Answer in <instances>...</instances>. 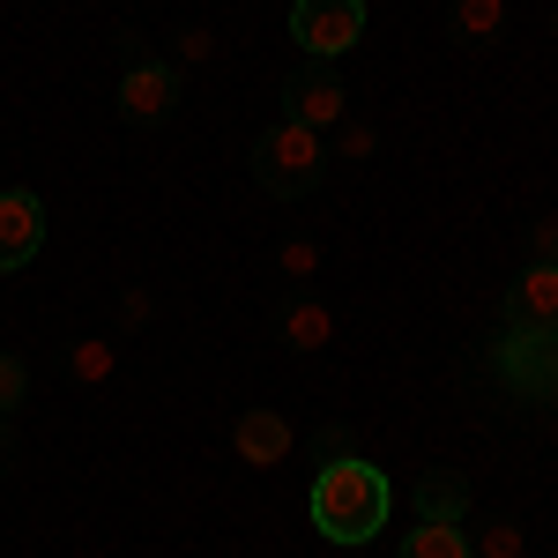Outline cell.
Listing matches in <instances>:
<instances>
[{
    "instance_id": "cell-13",
    "label": "cell",
    "mask_w": 558,
    "mask_h": 558,
    "mask_svg": "<svg viewBox=\"0 0 558 558\" xmlns=\"http://www.w3.org/2000/svg\"><path fill=\"white\" fill-rule=\"evenodd\" d=\"M454 31L470 45H492L507 31V0H454Z\"/></svg>"
},
{
    "instance_id": "cell-5",
    "label": "cell",
    "mask_w": 558,
    "mask_h": 558,
    "mask_svg": "<svg viewBox=\"0 0 558 558\" xmlns=\"http://www.w3.org/2000/svg\"><path fill=\"white\" fill-rule=\"evenodd\" d=\"M172 105H179V68H172V60H157V52H134L128 83H120V112H128L134 128H157Z\"/></svg>"
},
{
    "instance_id": "cell-6",
    "label": "cell",
    "mask_w": 558,
    "mask_h": 558,
    "mask_svg": "<svg viewBox=\"0 0 558 558\" xmlns=\"http://www.w3.org/2000/svg\"><path fill=\"white\" fill-rule=\"evenodd\" d=\"M283 120H299V128H313V134H336L350 120V89L328 75V68H305V75H291L283 83Z\"/></svg>"
},
{
    "instance_id": "cell-1",
    "label": "cell",
    "mask_w": 558,
    "mask_h": 558,
    "mask_svg": "<svg viewBox=\"0 0 558 558\" xmlns=\"http://www.w3.org/2000/svg\"><path fill=\"white\" fill-rule=\"evenodd\" d=\"M387 507H395L387 476L373 462H357V454H336V462H320V476H313V529L328 544H373Z\"/></svg>"
},
{
    "instance_id": "cell-14",
    "label": "cell",
    "mask_w": 558,
    "mask_h": 558,
    "mask_svg": "<svg viewBox=\"0 0 558 558\" xmlns=\"http://www.w3.org/2000/svg\"><path fill=\"white\" fill-rule=\"evenodd\" d=\"M417 507H425V514H454V521H462L470 484H462V476H425V484H417Z\"/></svg>"
},
{
    "instance_id": "cell-21",
    "label": "cell",
    "mask_w": 558,
    "mask_h": 558,
    "mask_svg": "<svg viewBox=\"0 0 558 558\" xmlns=\"http://www.w3.org/2000/svg\"><path fill=\"white\" fill-rule=\"evenodd\" d=\"M0 462H8V417H0Z\"/></svg>"
},
{
    "instance_id": "cell-2",
    "label": "cell",
    "mask_w": 558,
    "mask_h": 558,
    "mask_svg": "<svg viewBox=\"0 0 558 558\" xmlns=\"http://www.w3.org/2000/svg\"><path fill=\"white\" fill-rule=\"evenodd\" d=\"M320 172H328V134L299 128V120H276V128L254 142V179H260V194H276V202L313 194Z\"/></svg>"
},
{
    "instance_id": "cell-7",
    "label": "cell",
    "mask_w": 558,
    "mask_h": 558,
    "mask_svg": "<svg viewBox=\"0 0 558 558\" xmlns=\"http://www.w3.org/2000/svg\"><path fill=\"white\" fill-rule=\"evenodd\" d=\"M231 447H239V462L246 470H276V462H291V447H299V432L283 410H239V425H231Z\"/></svg>"
},
{
    "instance_id": "cell-11",
    "label": "cell",
    "mask_w": 558,
    "mask_h": 558,
    "mask_svg": "<svg viewBox=\"0 0 558 558\" xmlns=\"http://www.w3.org/2000/svg\"><path fill=\"white\" fill-rule=\"evenodd\" d=\"M283 343L291 350H328L336 343V313L320 299H291L283 305Z\"/></svg>"
},
{
    "instance_id": "cell-8",
    "label": "cell",
    "mask_w": 558,
    "mask_h": 558,
    "mask_svg": "<svg viewBox=\"0 0 558 558\" xmlns=\"http://www.w3.org/2000/svg\"><path fill=\"white\" fill-rule=\"evenodd\" d=\"M38 246H45V202L31 186H8L0 194V276L23 268V260H38Z\"/></svg>"
},
{
    "instance_id": "cell-15",
    "label": "cell",
    "mask_w": 558,
    "mask_h": 558,
    "mask_svg": "<svg viewBox=\"0 0 558 558\" xmlns=\"http://www.w3.org/2000/svg\"><path fill=\"white\" fill-rule=\"evenodd\" d=\"M470 544H476V558H521V551H529L521 521H484V529H476Z\"/></svg>"
},
{
    "instance_id": "cell-22",
    "label": "cell",
    "mask_w": 558,
    "mask_h": 558,
    "mask_svg": "<svg viewBox=\"0 0 558 558\" xmlns=\"http://www.w3.org/2000/svg\"><path fill=\"white\" fill-rule=\"evenodd\" d=\"M551 31H558V8H551Z\"/></svg>"
},
{
    "instance_id": "cell-3",
    "label": "cell",
    "mask_w": 558,
    "mask_h": 558,
    "mask_svg": "<svg viewBox=\"0 0 558 558\" xmlns=\"http://www.w3.org/2000/svg\"><path fill=\"white\" fill-rule=\"evenodd\" d=\"M492 373L507 380L514 402H544V410H558V328H499Z\"/></svg>"
},
{
    "instance_id": "cell-18",
    "label": "cell",
    "mask_w": 558,
    "mask_h": 558,
    "mask_svg": "<svg viewBox=\"0 0 558 558\" xmlns=\"http://www.w3.org/2000/svg\"><path fill=\"white\" fill-rule=\"evenodd\" d=\"M336 149H343L350 165H365V157H373V128H357V120H343V128H336Z\"/></svg>"
},
{
    "instance_id": "cell-17",
    "label": "cell",
    "mask_w": 558,
    "mask_h": 558,
    "mask_svg": "<svg viewBox=\"0 0 558 558\" xmlns=\"http://www.w3.org/2000/svg\"><path fill=\"white\" fill-rule=\"evenodd\" d=\"M283 276H291V283H305V276H313V268H320V246H313V239H291V246H283Z\"/></svg>"
},
{
    "instance_id": "cell-12",
    "label": "cell",
    "mask_w": 558,
    "mask_h": 558,
    "mask_svg": "<svg viewBox=\"0 0 558 558\" xmlns=\"http://www.w3.org/2000/svg\"><path fill=\"white\" fill-rule=\"evenodd\" d=\"M68 373L83 387H105L112 373H120V343H105V336H83V343L68 350Z\"/></svg>"
},
{
    "instance_id": "cell-20",
    "label": "cell",
    "mask_w": 558,
    "mask_h": 558,
    "mask_svg": "<svg viewBox=\"0 0 558 558\" xmlns=\"http://www.w3.org/2000/svg\"><path fill=\"white\" fill-rule=\"evenodd\" d=\"M179 60H186V68H209V60H216V38H209V31H186V38H179Z\"/></svg>"
},
{
    "instance_id": "cell-19",
    "label": "cell",
    "mask_w": 558,
    "mask_h": 558,
    "mask_svg": "<svg viewBox=\"0 0 558 558\" xmlns=\"http://www.w3.org/2000/svg\"><path fill=\"white\" fill-rule=\"evenodd\" d=\"M529 260H558V216H536L529 223Z\"/></svg>"
},
{
    "instance_id": "cell-4",
    "label": "cell",
    "mask_w": 558,
    "mask_h": 558,
    "mask_svg": "<svg viewBox=\"0 0 558 558\" xmlns=\"http://www.w3.org/2000/svg\"><path fill=\"white\" fill-rule=\"evenodd\" d=\"M357 38H365V0H291V45L313 68L357 52Z\"/></svg>"
},
{
    "instance_id": "cell-16",
    "label": "cell",
    "mask_w": 558,
    "mask_h": 558,
    "mask_svg": "<svg viewBox=\"0 0 558 558\" xmlns=\"http://www.w3.org/2000/svg\"><path fill=\"white\" fill-rule=\"evenodd\" d=\"M23 395H31L23 357H0V417H15V410H23Z\"/></svg>"
},
{
    "instance_id": "cell-9",
    "label": "cell",
    "mask_w": 558,
    "mask_h": 558,
    "mask_svg": "<svg viewBox=\"0 0 558 558\" xmlns=\"http://www.w3.org/2000/svg\"><path fill=\"white\" fill-rule=\"evenodd\" d=\"M507 328H558V260H529L507 291Z\"/></svg>"
},
{
    "instance_id": "cell-10",
    "label": "cell",
    "mask_w": 558,
    "mask_h": 558,
    "mask_svg": "<svg viewBox=\"0 0 558 558\" xmlns=\"http://www.w3.org/2000/svg\"><path fill=\"white\" fill-rule=\"evenodd\" d=\"M395 558H476V544H470V529H462L454 514H417V529L402 536Z\"/></svg>"
}]
</instances>
